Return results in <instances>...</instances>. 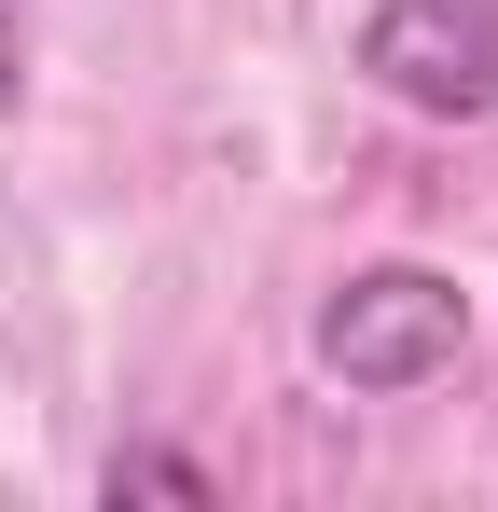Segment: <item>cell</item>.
<instances>
[{
    "mask_svg": "<svg viewBox=\"0 0 498 512\" xmlns=\"http://www.w3.org/2000/svg\"><path fill=\"white\" fill-rule=\"evenodd\" d=\"M457 346H471V291L429 263H360L319 305V374H346V388H429Z\"/></svg>",
    "mask_w": 498,
    "mask_h": 512,
    "instance_id": "cell-1",
    "label": "cell"
},
{
    "mask_svg": "<svg viewBox=\"0 0 498 512\" xmlns=\"http://www.w3.org/2000/svg\"><path fill=\"white\" fill-rule=\"evenodd\" d=\"M360 70L402 111L471 125V111H498V0H374L360 14Z\"/></svg>",
    "mask_w": 498,
    "mask_h": 512,
    "instance_id": "cell-2",
    "label": "cell"
},
{
    "mask_svg": "<svg viewBox=\"0 0 498 512\" xmlns=\"http://www.w3.org/2000/svg\"><path fill=\"white\" fill-rule=\"evenodd\" d=\"M111 499H208V471H194V457H153V443H139V457H111Z\"/></svg>",
    "mask_w": 498,
    "mask_h": 512,
    "instance_id": "cell-3",
    "label": "cell"
},
{
    "mask_svg": "<svg viewBox=\"0 0 498 512\" xmlns=\"http://www.w3.org/2000/svg\"><path fill=\"white\" fill-rule=\"evenodd\" d=\"M28 97V42H14V14H0V111Z\"/></svg>",
    "mask_w": 498,
    "mask_h": 512,
    "instance_id": "cell-4",
    "label": "cell"
}]
</instances>
